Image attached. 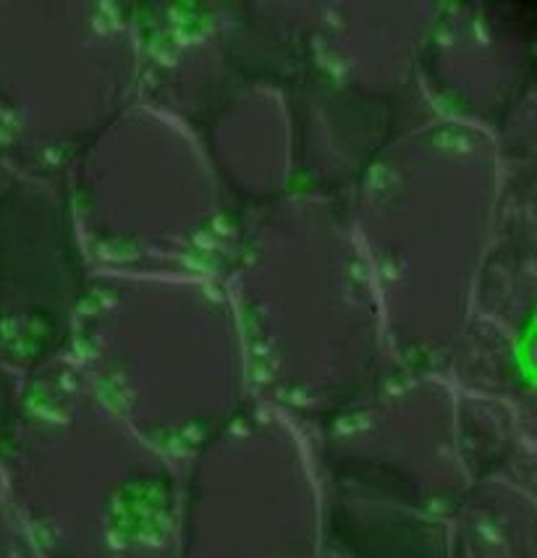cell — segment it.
<instances>
[{"instance_id":"1","label":"cell","mask_w":537,"mask_h":558,"mask_svg":"<svg viewBox=\"0 0 537 558\" xmlns=\"http://www.w3.org/2000/svg\"><path fill=\"white\" fill-rule=\"evenodd\" d=\"M0 558H29L27 554H22V550L16 548H11V545H0Z\"/></svg>"}]
</instances>
